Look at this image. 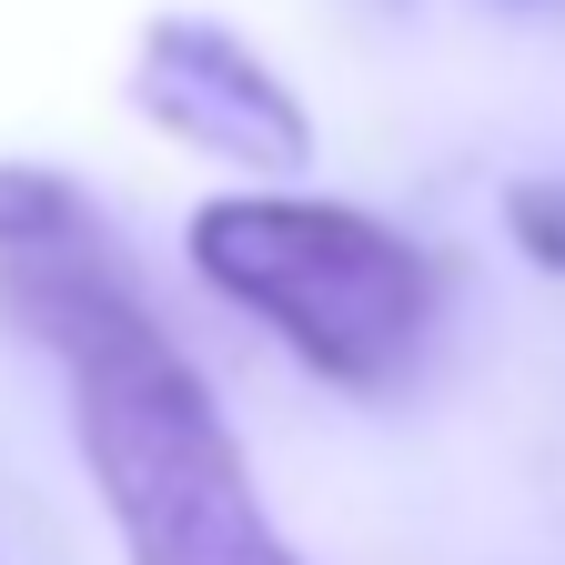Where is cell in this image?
Listing matches in <instances>:
<instances>
[{"mask_svg":"<svg viewBox=\"0 0 565 565\" xmlns=\"http://www.w3.org/2000/svg\"><path fill=\"white\" fill-rule=\"evenodd\" d=\"M182 253L233 313H253L303 374L343 394L414 384L424 343L445 323V263L414 233H394L384 212L333 192H294V182L212 192L182 223Z\"/></svg>","mask_w":565,"mask_h":565,"instance_id":"cell-2","label":"cell"},{"mask_svg":"<svg viewBox=\"0 0 565 565\" xmlns=\"http://www.w3.org/2000/svg\"><path fill=\"white\" fill-rule=\"evenodd\" d=\"M131 111L162 141L202 162H233L243 182H294L313 162V111L294 102V82L223 21L202 11H162L131 41Z\"/></svg>","mask_w":565,"mask_h":565,"instance_id":"cell-3","label":"cell"},{"mask_svg":"<svg viewBox=\"0 0 565 565\" xmlns=\"http://www.w3.org/2000/svg\"><path fill=\"white\" fill-rule=\"evenodd\" d=\"M0 323L61 364L121 565H303L102 202L51 162H0Z\"/></svg>","mask_w":565,"mask_h":565,"instance_id":"cell-1","label":"cell"},{"mask_svg":"<svg viewBox=\"0 0 565 565\" xmlns=\"http://www.w3.org/2000/svg\"><path fill=\"white\" fill-rule=\"evenodd\" d=\"M505 233L535 273H565V172H525L505 182Z\"/></svg>","mask_w":565,"mask_h":565,"instance_id":"cell-4","label":"cell"}]
</instances>
